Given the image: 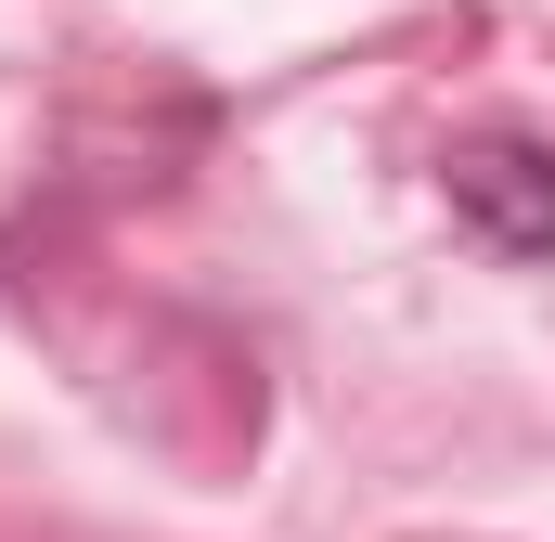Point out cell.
<instances>
[{
	"label": "cell",
	"mask_w": 555,
	"mask_h": 542,
	"mask_svg": "<svg viewBox=\"0 0 555 542\" xmlns=\"http://www.w3.org/2000/svg\"><path fill=\"white\" fill-rule=\"evenodd\" d=\"M452 220L491 246V259H555V155L543 142H452Z\"/></svg>",
	"instance_id": "cell-1"
}]
</instances>
